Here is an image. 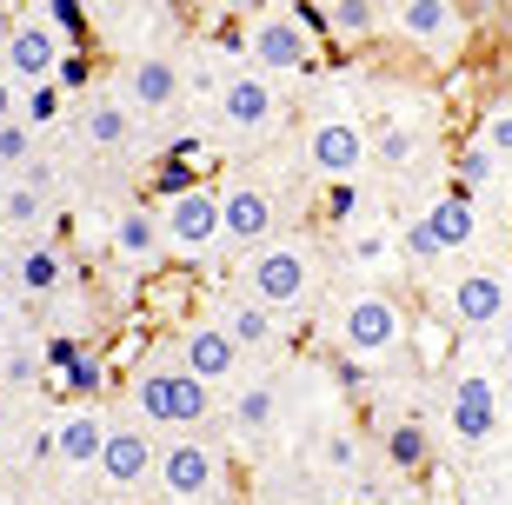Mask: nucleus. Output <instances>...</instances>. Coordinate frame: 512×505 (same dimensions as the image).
<instances>
[{"instance_id": "1", "label": "nucleus", "mask_w": 512, "mask_h": 505, "mask_svg": "<svg viewBox=\"0 0 512 505\" xmlns=\"http://www.w3.org/2000/svg\"><path fill=\"white\" fill-rule=\"evenodd\" d=\"M313 286H320V266H313V246L306 240H273L260 253L240 260V293L273 313H293V306L313 300Z\"/></svg>"}, {"instance_id": "2", "label": "nucleus", "mask_w": 512, "mask_h": 505, "mask_svg": "<svg viewBox=\"0 0 512 505\" xmlns=\"http://www.w3.org/2000/svg\"><path fill=\"white\" fill-rule=\"evenodd\" d=\"M133 406H140L147 426H200L207 406H213V386H200V379L180 366V353L147 359V366L133 373Z\"/></svg>"}, {"instance_id": "3", "label": "nucleus", "mask_w": 512, "mask_h": 505, "mask_svg": "<svg viewBox=\"0 0 512 505\" xmlns=\"http://www.w3.org/2000/svg\"><path fill=\"white\" fill-rule=\"evenodd\" d=\"M247 60H253V74H266V80L306 74V67L320 60V40H313V27L300 20V7H260V14L247 20Z\"/></svg>"}, {"instance_id": "4", "label": "nucleus", "mask_w": 512, "mask_h": 505, "mask_svg": "<svg viewBox=\"0 0 512 505\" xmlns=\"http://www.w3.org/2000/svg\"><path fill=\"white\" fill-rule=\"evenodd\" d=\"M333 333H340V346L353 359H386V353L406 346L413 319H406V306H399L393 293H353V300L333 313Z\"/></svg>"}, {"instance_id": "5", "label": "nucleus", "mask_w": 512, "mask_h": 505, "mask_svg": "<svg viewBox=\"0 0 512 505\" xmlns=\"http://www.w3.org/2000/svg\"><path fill=\"white\" fill-rule=\"evenodd\" d=\"M373 160V133L353 120V113H320L313 127H306V167L346 187V180H360V167Z\"/></svg>"}, {"instance_id": "6", "label": "nucleus", "mask_w": 512, "mask_h": 505, "mask_svg": "<svg viewBox=\"0 0 512 505\" xmlns=\"http://www.w3.org/2000/svg\"><path fill=\"white\" fill-rule=\"evenodd\" d=\"M213 107H220V127H227L233 140H266V133L280 127L286 100H280V87H273L266 74L240 67V74H227V80H220V94H213Z\"/></svg>"}, {"instance_id": "7", "label": "nucleus", "mask_w": 512, "mask_h": 505, "mask_svg": "<svg viewBox=\"0 0 512 505\" xmlns=\"http://www.w3.org/2000/svg\"><path fill=\"white\" fill-rule=\"evenodd\" d=\"M220 240L240 246V253H260V246L280 240V206H273V193L253 187V180H227L220 187Z\"/></svg>"}, {"instance_id": "8", "label": "nucleus", "mask_w": 512, "mask_h": 505, "mask_svg": "<svg viewBox=\"0 0 512 505\" xmlns=\"http://www.w3.org/2000/svg\"><path fill=\"white\" fill-rule=\"evenodd\" d=\"M60 54H67V47H60V34L40 14H20L14 27H7V40H0V67L14 74L20 94H27V87H47L54 67H60Z\"/></svg>"}, {"instance_id": "9", "label": "nucleus", "mask_w": 512, "mask_h": 505, "mask_svg": "<svg viewBox=\"0 0 512 505\" xmlns=\"http://www.w3.org/2000/svg\"><path fill=\"white\" fill-rule=\"evenodd\" d=\"M160 226H167L173 253H207L220 240V187H193L180 200H167L160 206Z\"/></svg>"}, {"instance_id": "10", "label": "nucleus", "mask_w": 512, "mask_h": 505, "mask_svg": "<svg viewBox=\"0 0 512 505\" xmlns=\"http://www.w3.org/2000/svg\"><path fill=\"white\" fill-rule=\"evenodd\" d=\"M180 366H187L200 386H220V379H240V346L220 319H193L180 333Z\"/></svg>"}, {"instance_id": "11", "label": "nucleus", "mask_w": 512, "mask_h": 505, "mask_svg": "<svg viewBox=\"0 0 512 505\" xmlns=\"http://www.w3.org/2000/svg\"><path fill=\"white\" fill-rule=\"evenodd\" d=\"M153 479H160V492H167V499H207L213 479H220V466H213V452L200 446V439H173V446L160 452Z\"/></svg>"}, {"instance_id": "12", "label": "nucleus", "mask_w": 512, "mask_h": 505, "mask_svg": "<svg viewBox=\"0 0 512 505\" xmlns=\"http://www.w3.org/2000/svg\"><path fill=\"white\" fill-rule=\"evenodd\" d=\"M446 426L466 439V446H486L499 432V393H493V379L486 373H466L453 386V399H446Z\"/></svg>"}, {"instance_id": "13", "label": "nucleus", "mask_w": 512, "mask_h": 505, "mask_svg": "<svg viewBox=\"0 0 512 505\" xmlns=\"http://www.w3.org/2000/svg\"><path fill=\"white\" fill-rule=\"evenodd\" d=\"M393 34H406L413 47H439V54H453L459 34H466V14L446 7V0H406V7H393Z\"/></svg>"}, {"instance_id": "14", "label": "nucleus", "mask_w": 512, "mask_h": 505, "mask_svg": "<svg viewBox=\"0 0 512 505\" xmlns=\"http://www.w3.org/2000/svg\"><path fill=\"white\" fill-rule=\"evenodd\" d=\"M153 466H160L153 432H140V426H114L107 432V452H100V479H107V486L133 492L140 479H153Z\"/></svg>"}, {"instance_id": "15", "label": "nucleus", "mask_w": 512, "mask_h": 505, "mask_svg": "<svg viewBox=\"0 0 512 505\" xmlns=\"http://www.w3.org/2000/svg\"><path fill=\"white\" fill-rule=\"evenodd\" d=\"M7 286H14L20 300H54L60 286H67V253H60L54 240L20 246V253H14V266H7Z\"/></svg>"}, {"instance_id": "16", "label": "nucleus", "mask_w": 512, "mask_h": 505, "mask_svg": "<svg viewBox=\"0 0 512 505\" xmlns=\"http://www.w3.org/2000/svg\"><path fill=\"white\" fill-rule=\"evenodd\" d=\"M47 359H54L60 386H67L74 399H94L100 386H107V366H100V346H94V339H80V333H54V339H47Z\"/></svg>"}, {"instance_id": "17", "label": "nucleus", "mask_w": 512, "mask_h": 505, "mask_svg": "<svg viewBox=\"0 0 512 505\" xmlns=\"http://www.w3.org/2000/svg\"><path fill=\"white\" fill-rule=\"evenodd\" d=\"M107 419H100L94 406H74V412H60L54 419V459L60 466H100V452H107Z\"/></svg>"}, {"instance_id": "18", "label": "nucleus", "mask_w": 512, "mask_h": 505, "mask_svg": "<svg viewBox=\"0 0 512 505\" xmlns=\"http://www.w3.org/2000/svg\"><path fill=\"white\" fill-rule=\"evenodd\" d=\"M180 94H187L180 60H167V54H133V60H127V100H133V107L160 113V107H173Z\"/></svg>"}, {"instance_id": "19", "label": "nucleus", "mask_w": 512, "mask_h": 505, "mask_svg": "<svg viewBox=\"0 0 512 505\" xmlns=\"http://www.w3.org/2000/svg\"><path fill=\"white\" fill-rule=\"evenodd\" d=\"M499 313H506V280H499L493 266H473V273L453 280V319L459 326H499Z\"/></svg>"}, {"instance_id": "20", "label": "nucleus", "mask_w": 512, "mask_h": 505, "mask_svg": "<svg viewBox=\"0 0 512 505\" xmlns=\"http://www.w3.org/2000/svg\"><path fill=\"white\" fill-rule=\"evenodd\" d=\"M220 326L233 333L240 353H273V346H280V313L260 306V300H247V293H233V300L220 306Z\"/></svg>"}, {"instance_id": "21", "label": "nucleus", "mask_w": 512, "mask_h": 505, "mask_svg": "<svg viewBox=\"0 0 512 505\" xmlns=\"http://www.w3.org/2000/svg\"><path fill=\"white\" fill-rule=\"evenodd\" d=\"M419 220H426V233L439 240V253H459V246L479 233V213H473V193H466V187H446Z\"/></svg>"}, {"instance_id": "22", "label": "nucleus", "mask_w": 512, "mask_h": 505, "mask_svg": "<svg viewBox=\"0 0 512 505\" xmlns=\"http://www.w3.org/2000/svg\"><path fill=\"white\" fill-rule=\"evenodd\" d=\"M114 253L127 266H147V260H160L167 253V226H160V213L153 206H127L114 220Z\"/></svg>"}, {"instance_id": "23", "label": "nucleus", "mask_w": 512, "mask_h": 505, "mask_svg": "<svg viewBox=\"0 0 512 505\" xmlns=\"http://www.w3.org/2000/svg\"><path fill=\"white\" fill-rule=\"evenodd\" d=\"M380 452H386V466H393L399 479H419V472L433 466V432L419 426V419H399V426L380 439Z\"/></svg>"}, {"instance_id": "24", "label": "nucleus", "mask_w": 512, "mask_h": 505, "mask_svg": "<svg viewBox=\"0 0 512 505\" xmlns=\"http://www.w3.org/2000/svg\"><path fill=\"white\" fill-rule=\"evenodd\" d=\"M80 133H87L94 147H127V140H133L127 100H87V107H80Z\"/></svg>"}, {"instance_id": "25", "label": "nucleus", "mask_w": 512, "mask_h": 505, "mask_svg": "<svg viewBox=\"0 0 512 505\" xmlns=\"http://www.w3.org/2000/svg\"><path fill=\"white\" fill-rule=\"evenodd\" d=\"M380 7L373 0H340V7H326V34L340 40V47H360V40H373L380 34Z\"/></svg>"}, {"instance_id": "26", "label": "nucleus", "mask_w": 512, "mask_h": 505, "mask_svg": "<svg viewBox=\"0 0 512 505\" xmlns=\"http://www.w3.org/2000/svg\"><path fill=\"white\" fill-rule=\"evenodd\" d=\"M47 220V206H40V187H27V180H7L0 187V226L7 233H27V226Z\"/></svg>"}, {"instance_id": "27", "label": "nucleus", "mask_w": 512, "mask_h": 505, "mask_svg": "<svg viewBox=\"0 0 512 505\" xmlns=\"http://www.w3.org/2000/svg\"><path fill=\"white\" fill-rule=\"evenodd\" d=\"M273 406H280V399H273V386H266V379H253L247 393H233V432H266V426H273Z\"/></svg>"}, {"instance_id": "28", "label": "nucleus", "mask_w": 512, "mask_h": 505, "mask_svg": "<svg viewBox=\"0 0 512 505\" xmlns=\"http://www.w3.org/2000/svg\"><path fill=\"white\" fill-rule=\"evenodd\" d=\"M34 160H40V153H34V127H27V120H7V127H0V173L20 180Z\"/></svg>"}, {"instance_id": "29", "label": "nucleus", "mask_w": 512, "mask_h": 505, "mask_svg": "<svg viewBox=\"0 0 512 505\" xmlns=\"http://www.w3.org/2000/svg\"><path fill=\"white\" fill-rule=\"evenodd\" d=\"M40 20L60 34V47H87V7L80 0H40Z\"/></svg>"}, {"instance_id": "30", "label": "nucleus", "mask_w": 512, "mask_h": 505, "mask_svg": "<svg viewBox=\"0 0 512 505\" xmlns=\"http://www.w3.org/2000/svg\"><path fill=\"white\" fill-rule=\"evenodd\" d=\"M373 153H380L386 167H406L419 153V133L406 127V120H380V127H373Z\"/></svg>"}, {"instance_id": "31", "label": "nucleus", "mask_w": 512, "mask_h": 505, "mask_svg": "<svg viewBox=\"0 0 512 505\" xmlns=\"http://www.w3.org/2000/svg\"><path fill=\"white\" fill-rule=\"evenodd\" d=\"M320 459H326L333 472H346V479H353V472L366 466V446H360V432H353V426H333V432H326V446H320Z\"/></svg>"}, {"instance_id": "32", "label": "nucleus", "mask_w": 512, "mask_h": 505, "mask_svg": "<svg viewBox=\"0 0 512 505\" xmlns=\"http://www.w3.org/2000/svg\"><path fill=\"white\" fill-rule=\"evenodd\" d=\"M193 187H200V180H193V167H187V160H173V153L160 160V167H153V180H147V193H153L160 206L180 200V193H193Z\"/></svg>"}, {"instance_id": "33", "label": "nucleus", "mask_w": 512, "mask_h": 505, "mask_svg": "<svg viewBox=\"0 0 512 505\" xmlns=\"http://www.w3.org/2000/svg\"><path fill=\"white\" fill-rule=\"evenodd\" d=\"M479 147L493 153V160H512V100L486 107V120H479Z\"/></svg>"}, {"instance_id": "34", "label": "nucleus", "mask_w": 512, "mask_h": 505, "mask_svg": "<svg viewBox=\"0 0 512 505\" xmlns=\"http://www.w3.org/2000/svg\"><path fill=\"white\" fill-rule=\"evenodd\" d=\"M87 80H94V54H87V47H67L60 67H54V87H60V94H80Z\"/></svg>"}, {"instance_id": "35", "label": "nucleus", "mask_w": 512, "mask_h": 505, "mask_svg": "<svg viewBox=\"0 0 512 505\" xmlns=\"http://www.w3.org/2000/svg\"><path fill=\"white\" fill-rule=\"evenodd\" d=\"M20 120H27V127H47V120H60V87H54V80L20 94Z\"/></svg>"}, {"instance_id": "36", "label": "nucleus", "mask_w": 512, "mask_h": 505, "mask_svg": "<svg viewBox=\"0 0 512 505\" xmlns=\"http://www.w3.org/2000/svg\"><path fill=\"white\" fill-rule=\"evenodd\" d=\"M34 373H40V353H34V346H7V353H0V386H27Z\"/></svg>"}, {"instance_id": "37", "label": "nucleus", "mask_w": 512, "mask_h": 505, "mask_svg": "<svg viewBox=\"0 0 512 505\" xmlns=\"http://www.w3.org/2000/svg\"><path fill=\"white\" fill-rule=\"evenodd\" d=\"M453 167H459V187H479V180H493V153H486V147L473 140V147H459Z\"/></svg>"}, {"instance_id": "38", "label": "nucleus", "mask_w": 512, "mask_h": 505, "mask_svg": "<svg viewBox=\"0 0 512 505\" xmlns=\"http://www.w3.org/2000/svg\"><path fill=\"white\" fill-rule=\"evenodd\" d=\"M353 213H360V187H353V180H346V187H326V220H353Z\"/></svg>"}, {"instance_id": "39", "label": "nucleus", "mask_w": 512, "mask_h": 505, "mask_svg": "<svg viewBox=\"0 0 512 505\" xmlns=\"http://www.w3.org/2000/svg\"><path fill=\"white\" fill-rule=\"evenodd\" d=\"M406 253L413 260H439V240L426 233V220H406Z\"/></svg>"}, {"instance_id": "40", "label": "nucleus", "mask_w": 512, "mask_h": 505, "mask_svg": "<svg viewBox=\"0 0 512 505\" xmlns=\"http://www.w3.org/2000/svg\"><path fill=\"white\" fill-rule=\"evenodd\" d=\"M7 120H20V87H14V74L0 67V127H7Z\"/></svg>"}, {"instance_id": "41", "label": "nucleus", "mask_w": 512, "mask_h": 505, "mask_svg": "<svg viewBox=\"0 0 512 505\" xmlns=\"http://www.w3.org/2000/svg\"><path fill=\"white\" fill-rule=\"evenodd\" d=\"M380 253H386V240H380V233H360V240H353V260H360V266H373Z\"/></svg>"}, {"instance_id": "42", "label": "nucleus", "mask_w": 512, "mask_h": 505, "mask_svg": "<svg viewBox=\"0 0 512 505\" xmlns=\"http://www.w3.org/2000/svg\"><path fill=\"white\" fill-rule=\"evenodd\" d=\"M333 373H340V386H346V393H360V386H366V373L353 366V359H333Z\"/></svg>"}, {"instance_id": "43", "label": "nucleus", "mask_w": 512, "mask_h": 505, "mask_svg": "<svg viewBox=\"0 0 512 505\" xmlns=\"http://www.w3.org/2000/svg\"><path fill=\"white\" fill-rule=\"evenodd\" d=\"M20 180H27V187H40V193H47V180H54V167H47V160H34V167L20 173Z\"/></svg>"}, {"instance_id": "44", "label": "nucleus", "mask_w": 512, "mask_h": 505, "mask_svg": "<svg viewBox=\"0 0 512 505\" xmlns=\"http://www.w3.org/2000/svg\"><path fill=\"white\" fill-rule=\"evenodd\" d=\"M380 505H426V499H419V492L413 486H393V492H386V499Z\"/></svg>"}, {"instance_id": "45", "label": "nucleus", "mask_w": 512, "mask_h": 505, "mask_svg": "<svg viewBox=\"0 0 512 505\" xmlns=\"http://www.w3.org/2000/svg\"><path fill=\"white\" fill-rule=\"evenodd\" d=\"M506 34H512V14H506Z\"/></svg>"}, {"instance_id": "46", "label": "nucleus", "mask_w": 512, "mask_h": 505, "mask_svg": "<svg viewBox=\"0 0 512 505\" xmlns=\"http://www.w3.org/2000/svg\"><path fill=\"white\" fill-rule=\"evenodd\" d=\"M0 505H7V499H0Z\"/></svg>"}, {"instance_id": "47", "label": "nucleus", "mask_w": 512, "mask_h": 505, "mask_svg": "<svg viewBox=\"0 0 512 505\" xmlns=\"http://www.w3.org/2000/svg\"><path fill=\"white\" fill-rule=\"evenodd\" d=\"M0 40H7V34H0Z\"/></svg>"}]
</instances>
